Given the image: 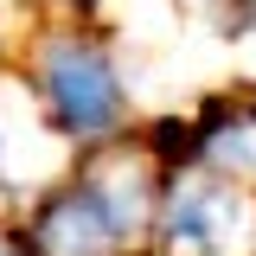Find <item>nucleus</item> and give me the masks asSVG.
Masks as SVG:
<instances>
[{
	"instance_id": "nucleus-3",
	"label": "nucleus",
	"mask_w": 256,
	"mask_h": 256,
	"mask_svg": "<svg viewBox=\"0 0 256 256\" xmlns=\"http://www.w3.org/2000/svg\"><path fill=\"white\" fill-rule=\"evenodd\" d=\"M198 154L212 160L218 173L256 186V116H237V122H224V128H205V134H198Z\"/></svg>"
},
{
	"instance_id": "nucleus-1",
	"label": "nucleus",
	"mask_w": 256,
	"mask_h": 256,
	"mask_svg": "<svg viewBox=\"0 0 256 256\" xmlns=\"http://www.w3.org/2000/svg\"><path fill=\"white\" fill-rule=\"evenodd\" d=\"M154 212H160V180L148 166L90 160L84 173L32 198L20 237L32 256H128L154 230Z\"/></svg>"
},
{
	"instance_id": "nucleus-2",
	"label": "nucleus",
	"mask_w": 256,
	"mask_h": 256,
	"mask_svg": "<svg viewBox=\"0 0 256 256\" xmlns=\"http://www.w3.org/2000/svg\"><path fill=\"white\" fill-rule=\"evenodd\" d=\"M26 96L45 122V134L77 141V148H102L128 116V84H122V64L109 52V38H96L77 20L45 26L32 38Z\"/></svg>"
},
{
	"instance_id": "nucleus-4",
	"label": "nucleus",
	"mask_w": 256,
	"mask_h": 256,
	"mask_svg": "<svg viewBox=\"0 0 256 256\" xmlns=\"http://www.w3.org/2000/svg\"><path fill=\"white\" fill-rule=\"evenodd\" d=\"M0 256H32L26 237H20V224H0Z\"/></svg>"
},
{
	"instance_id": "nucleus-5",
	"label": "nucleus",
	"mask_w": 256,
	"mask_h": 256,
	"mask_svg": "<svg viewBox=\"0 0 256 256\" xmlns=\"http://www.w3.org/2000/svg\"><path fill=\"white\" fill-rule=\"evenodd\" d=\"M64 6H90V0H64Z\"/></svg>"
}]
</instances>
